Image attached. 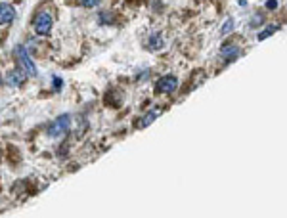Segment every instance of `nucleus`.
I'll return each mask as SVG.
<instances>
[{"label": "nucleus", "instance_id": "11", "mask_svg": "<svg viewBox=\"0 0 287 218\" xmlns=\"http://www.w3.org/2000/svg\"><path fill=\"white\" fill-rule=\"evenodd\" d=\"M232 27H234V19H228L222 27V34H228V33L232 31Z\"/></svg>", "mask_w": 287, "mask_h": 218}, {"label": "nucleus", "instance_id": "5", "mask_svg": "<svg viewBox=\"0 0 287 218\" xmlns=\"http://www.w3.org/2000/svg\"><path fill=\"white\" fill-rule=\"evenodd\" d=\"M176 86H178V81H176L174 77H170V75L161 77L159 81H157V90H159V92L170 94L176 90Z\"/></svg>", "mask_w": 287, "mask_h": 218}, {"label": "nucleus", "instance_id": "14", "mask_svg": "<svg viewBox=\"0 0 287 218\" xmlns=\"http://www.w3.org/2000/svg\"><path fill=\"white\" fill-rule=\"evenodd\" d=\"M266 8H268V10H276V8H278V0H268Z\"/></svg>", "mask_w": 287, "mask_h": 218}, {"label": "nucleus", "instance_id": "9", "mask_svg": "<svg viewBox=\"0 0 287 218\" xmlns=\"http://www.w3.org/2000/svg\"><path fill=\"white\" fill-rule=\"evenodd\" d=\"M276 29H278V27H274V25H272V27H268V31H262L260 34H258V40H264L266 36H270V34L276 31Z\"/></svg>", "mask_w": 287, "mask_h": 218}, {"label": "nucleus", "instance_id": "15", "mask_svg": "<svg viewBox=\"0 0 287 218\" xmlns=\"http://www.w3.org/2000/svg\"><path fill=\"white\" fill-rule=\"evenodd\" d=\"M100 19H101V21H109V19H113V16L109 17V12H101V16H100Z\"/></svg>", "mask_w": 287, "mask_h": 218}, {"label": "nucleus", "instance_id": "16", "mask_svg": "<svg viewBox=\"0 0 287 218\" xmlns=\"http://www.w3.org/2000/svg\"><path fill=\"white\" fill-rule=\"evenodd\" d=\"M54 86L60 88V86H62V81H60V79H54Z\"/></svg>", "mask_w": 287, "mask_h": 218}, {"label": "nucleus", "instance_id": "13", "mask_svg": "<svg viewBox=\"0 0 287 218\" xmlns=\"http://www.w3.org/2000/svg\"><path fill=\"white\" fill-rule=\"evenodd\" d=\"M152 48H161V36H153L152 38Z\"/></svg>", "mask_w": 287, "mask_h": 218}, {"label": "nucleus", "instance_id": "2", "mask_svg": "<svg viewBox=\"0 0 287 218\" xmlns=\"http://www.w3.org/2000/svg\"><path fill=\"white\" fill-rule=\"evenodd\" d=\"M52 29V16L48 12H38V16L34 17V31L38 34H48Z\"/></svg>", "mask_w": 287, "mask_h": 218}, {"label": "nucleus", "instance_id": "12", "mask_svg": "<svg viewBox=\"0 0 287 218\" xmlns=\"http://www.w3.org/2000/svg\"><path fill=\"white\" fill-rule=\"evenodd\" d=\"M260 23H262V14H256L255 17H253V21H251V25L256 27V25H260Z\"/></svg>", "mask_w": 287, "mask_h": 218}, {"label": "nucleus", "instance_id": "7", "mask_svg": "<svg viewBox=\"0 0 287 218\" xmlns=\"http://www.w3.org/2000/svg\"><path fill=\"white\" fill-rule=\"evenodd\" d=\"M23 83H25V75L19 69H16V71L6 75V84H10V86H21Z\"/></svg>", "mask_w": 287, "mask_h": 218}, {"label": "nucleus", "instance_id": "1", "mask_svg": "<svg viewBox=\"0 0 287 218\" xmlns=\"http://www.w3.org/2000/svg\"><path fill=\"white\" fill-rule=\"evenodd\" d=\"M69 126H71L69 115H62V117H58V119L54 121V125L48 128V136H52V138H62V136H65V134L69 132Z\"/></svg>", "mask_w": 287, "mask_h": 218}, {"label": "nucleus", "instance_id": "10", "mask_svg": "<svg viewBox=\"0 0 287 218\" xmlns=\"http://www.w3.org/2000/svg\"><path fill=\"white\" fill-rule=\"evenodd\" d=\"M101 0H81V4L83 6H86V8H94V6H98Z\"/></svg>", "mask_w": 287, "mask_h": 218}, {"label": "nucleus", "instance_id": "3", "mask_svg": "<svg viewBox=\"0 0 287 218\" xmlns=\"http://www.w3.org/2000/svg\"><path fill=\"white\" fill-rule=\"evenodd\" d=\"M14 19H16L14 6H10L6 2H0V25H10Z\"/></svg>", "mask_w": 287, "mask_h": 218}, {"label": "nucleus", "instance_id": "8", "mask_svg": "<svg viewBox=\"0 0 287 218\" xmlns=\"http://www.w3.org/2000/svg\"><path fill=\"white\" fill-rule=\"evenodd\" d=\"M159 113H161V111H150L148 115H144V117L140 119V126H142V128L150 126L152 123H153V121H155V119H157V117H159Z\"/></svg>", "mask_w": 287, "mask_h": 218}, {"label": "nucleus", "instance_id": "6", "mask_svg": "<svg viewBox=\"0 0 287 218\" xmlns=\"http://www.w3.org/2000/svg\"><path fill=\"white\" fill-rule=\"evenodd\" d=\"M239 54H241V50L236 44H224L222 48H220V56H222V60H226V62H234Z\"/></svg>", "mask_w": 287, "mask_h": 218}, {"label": "nucleus", "instance_id": "4", "mask_svg": "<svg viewBox=\"0 0 287 218\" xmlns=\"http://www.w3.org/2000/svg\"><path fill=\"white\" fill-rule=\"evenodd\" d=\"M17 56H19V62H21V65L25 67L27 75L36 77V67H34V63L31 62V58H29V54H27V50H25L23 46H19V48H17Z\"/></svg>", "mask_w": 287, "mask_h": 218}]
</instances>
